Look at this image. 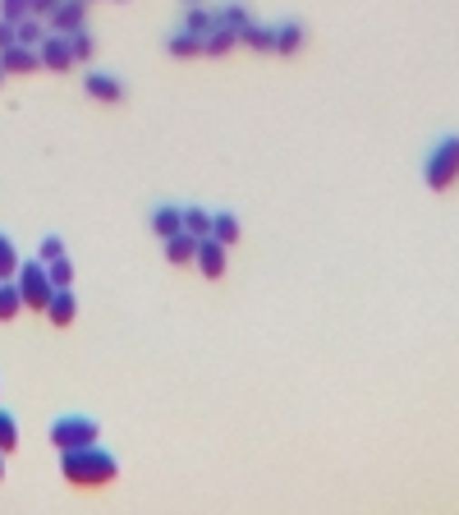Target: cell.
<instances>
[{
    "label": "cell",
    "mask_w": 459,
    "mask_h": 515,
    "mask_svg": "<svg viewBox=\"0 0 459 515\" xmlns=\"http://www.w3.org/2000/svg\"><path fill=\"white\" fill-rule=\"evenodd\" d=\"M60 474H64L73 488H106V483H115L120 461H115L111 451H102V441H97V447L60 451Z\"/></svg>",
    "instance_id": "1"
},
{
    "label": "cell",
    "mask_w": 459,
    "mask_h": 515,
    "mask_svg": "<svg viewBox=\"0 0 459 515\" xmlns=\"http://www.w3.org/2000/svg\"><path fill=\"white\" fill-rule=\"evenodd\" d=\"M423 180H427L432 193H445V189L459 184V134H445V138L432 147V153H427Z\"/></svg>",
    "instance_id": "2"
},
{
    "label": "cell",
    "mask_w": 459,
    "mask_h": 515,
    "mask_svg": "<svg viewBox=\"0 0 459 515\" xmlns=\"http://www.w3.org/2000/svg\"><path fill=\"white\" fill-rule=\"evenodd\" d=\"M102 441V423L93 414H60L51 423V447L55 451H79V447H97Z\"/></svg>",
    "instance_id": "3"
},
{
    "label": "cell",
    "mask_w": 459,
    "mask_h": 515,
    "mask_svg": "<svg viewBox=\"0 0 459 515\" xmlns=\"http://www.w3.org/2000/svg\"><path fill=\"white\" fill-rule=\"evenodd\" d=\"M15 281H19V294H24V309H28V313H46L51 294H55V285H51V276H46V262H42V258H28Z\"/></svg>",
    "instance_id": "4"
},
{
    "label": "cell",
    "mask_w": 459,
    "mask_h": 515,
    "mask_svg": "<svg viewBox=\"0 0 459 515\" xmlns=\"http://www.w3.org/2000/svg\"><path fill=\"white\" fill-rule=\"evenodd\" d=\"M46 28L51 33H79V28H88V0H60V5L46 15Z\"/></svg>",
    "instance_id": "5"
},
{
    "label": "cell",
    "mask_w": 459,
    "mask_h": 515,
    "mask_svg": "<svg viewBox=\"0 0 459 515\" xmlns=\"http://www.w3.org/2000/svg\"><path fill=\"white\" fill-rule=\"evenodd\" d=\"M83 93L93 102H102V106H120L124 102V84L115 79V74H106V69H88L83 74Z\"/></svg>",
    "instance_id": "6"
},
{
    "label": "cell",
    "mask_w": 459,
    "mask_h": 515,
    "mask_svg": "<svg viewBox=\"0 0 459 515\" xmlns=\"http://www.w3.org/2000/svg\"><path fill=\"white\" fill-rule=\"evenodd\" d=\"M193 267L207 276V281H220L225 276V267H230V249L220 244V240H198V258H193Z\"/></svg>",
    "instance_id": "7"
},
{
    "label": "cell",
    "mask_w": 459,
    "mask_h": 515,
    "mask_svg": "<svg viewBox=\"0 0 459 515\" xmlns=\"http://www.w3.org/2000/svg\"><path fill=\"white\" fill-rule=\"evenodd\" d=\"M37 55H42V69H51V74L73 69V51H69V37L64 33H46V42L37 46Z\"/></svg>",
    "instance_id": "8"
},
{
    "label": "cell",
    "mask_w": 459,
    "mask_h": 515,
    "mask_svg": "<svg viewBox=\"0 0 459 515\" xmlns=\"http://www.w3.org/2000/svg\"><path fill=\"white\" fill-rule=\"evenodd\" d=\"M42 318H46L51 327H73V318H79V300H73V285H64V290L51 294V304H46Z\"/></svg>",
    "instance_id": "9"
},
{
    "label": "cell",
    "mask_w": 459,
    "mask_h": 515,
    "mask_svg": "<svg viewBox=\"0 0 459 515\" xmlns=\"http://www.w3.org/2000/svg\"><path fill=\"white\" fill-rule=\"evenodd\" d=\"M0 69H5V74H37L42 69V55H37V46L15 42V46L0 51Z\"/></svg>",
    "instance_id": "10"
},
{
    "label": "cell",
    "mask_w": 459,
    "mask_h": 515,
    "mask_svg": "<svg viewBox=\"0 0 459 515\" xmlns=\"http://www.w3.org/2000/svg\"><path fill=\"white\" fill-rule=\"evenodd\" d=\"M175 231H184V207H175V203L151 207V235H157V240H171Z\"/></svg>",
    "instance_id": "11"
},
{
    "label": "cell",
    "mask_w": 459,
    "mask_h": 515,
    "mask_svg": "<svg viewBox=\"0 0 459 515\" xmlns=\"http://www.w3.org/2000/svg\"><path fill=\"white\" fill-rule=\"evenodd\" d=\"M271 28H276V51L271 55H298L303 42H308V33H303L298 19H285V24H271Z\"/></svg>",
    "instance_id": "12"
},
{
    "label": "cell",
    "mask_w": 459,
    "mask_h": 515,
    "mask_svg": "<svg viewBox=\"0 0 459 515\" xmlns=\"http://www.w3.org/2000/svg\"><path fill=\"white\" fill-rule=\"evenodd\" d=\"M166 244V262L171 267H189L193 258H198V235H189V231H175L171 240H161Z\"/></svg>",
    "instance_id": "13"
},
{
    "label": "cell",
    "mask_w": 459,
    "mask_h": 515,
    "mask_svg": "<svg viewBox=\"0 0 459 515\" xmlns=\"http://www.w3.org/2000/svg\"><path fill=\"white\" fill-rule=\"evenodd\" d=\"M211 240H220L225 249H235L239 240H244V226H239V216L235 212H211Z\"/></svg>",
    "instance_id": "14"
},
{
    "label": "cell",
    "mask_w": 459,
    "mask_h": 515,
    "mask_svg": "<svg viewBox=\"0 0 459 515\" xmlns=\"http://www.w3.org/2000/svg\"><path fill=\"white\" fill-rule=\"evenodd\" d=\"M180 28H189V33H198V37H207L211 28H220V5H189V15H184V24Z\"/></svg>",
    "instance_id": "15"
},
{
    "label": "cell",
    "mask_w": 459,
    "mask_h": 515,
    "mask_svg": "<svg viewBox=\"0 0 459 515\" xmlns=\"http://www.w3.org/2000/svg\"><path fill=\"white\" fill-rule=\"evenodd\" d=\"M239 46H253V51L271 55V51H276V28H271V24H258V19H253V24H249V28L239 33Z\"/></svg>",
    "instance_id": "16"
},
{
    "label": "cell",
    "mask_w": 459,
    "mask_h": 515,
    "mask_svg": "<svg viewBox=\"0 0 459 515\" xmlns=\"http://www.w3.org/2000/svg\"><path fill=\"white\" fill-rule=\"evenodd\" d=\"M166 51H171L175 60H198V55H202V37L189 33V28H180V33L166 37Z\"/></svg>",
    "instance_id": "17"
},
{
    "label": "cell",
    "mask_w": 459,
    "mask_h": 515,
    "mask_svg": "<svg viewBox=\"0 0 459 515\" xmlns=\"http://www.w3.org/2000/svg\"><path fill=\"white\" fill-rule=\"evenodd\" d=\"M239 46V37L235 33H230L225 24L220 28H211L207 37H202V55H211V60H220V55H230V51H235Z\"/></svg>",
    "instance_id": "18"
},
{
    "label": "cell",
    "mask_w": 459,
    "mask_h": 515,
    "mask_svg": "<svg viewBox=\"0 0 459 515\" xmlns=\"http://www.w3.org/2000/svg\"><path fill=\"white\" fill-rule=\"evenodd\" d=\"M46 33H51V28H46V19H42V15H24V19L15 24V37H19L24 46H42V42H46Z\"/></svg>",
    "instance_id": "19"
},
{
    "label": "cell",
    "mask_w": 459,
    "mask_h": 515,
    "mask_svg": "<svg viewBox=\"0 0 459 515\" xmlns=\"http://www.w3.org/2000/svg\"><path fill=\"white\" fill-rule=\"evenodd\" d=\"M24 313V294L19 281H0V322H15Z\"/></svg>",
    "instance_id": "20"
},
{
    "label": "cell",
    "mask_w": 459,
    "mask_h": 515,
    "mask_svg": "<svg viewBox=\"0 0 459 515\" xmlns=\"http://www.w3.org/2000/svg\"><path fill=\"white\" fill-rule=\"evenodd\" d=\"M19 267H24V253L15 249V240H10L5 231H0V281H15Z\"/></svg>",
    "instance_id": "21"
},
{
    "label": "cell",
    "mask_w": 459,
    "mask_h": 515,
    "mask_svg": "<svg viewBox=\"0 0 459 515\" xmlns=\"http://www.w3.org/2000/svg\"><path fill=\"white\" fill-rule=\"evenodd\" d=\"M220 24H225L230 33H235V37H239V33H244V28L253 24V15H249V10L239 5V0H225V5H220Z\"/></svg>",
    "instance_id": "22"
},
{
    "label": "cell",
    "mask_w": 459,
    "mask_h": 515,
    "mask_svg": "<svg viewBox=\"0 0 459 515\" xmlns=\"http://www.w3.org/2000/svg\"><path fill=\"white\" fill-rule=\"evenodd\" d=\"M69 51H73V64H88V60L97 55V42H93V33H88V28L69 33Z\"/></svg>",
    "instance_id": "23"
},
{
    "label": "cell",
    "mask_w": 459,
    "mask_h": 515,
    "mask_svg": "<svg viewBox=\"0 0 459 515\" xmlns=\"http://www.w3.org/2000/svg\"><path fill=\"white\" fill-rule=\"evenodd\" d=\"M184 231L198 235V240H207L211 235V212L207 207H184Z\"/></svg>",
    "instance_id": "24"
},
{
    "label": "cell",
    "mask_w": 459,
    "mask_h": 515,
    "mask_svg": "<svg viewBox=\"0 0 459 515\" xmlns=\"http://www.w3.org/2000/svg\"><path fill=\"white\" fill-rule=\"evenodd\" d=\"M15 447H19V419H15L10 410H0V451L10 456Z\"/></svg>",
    "instance_id": "25"
},
{
    "label": "cell",
    "mask_w": 459,
    "mask_h": 515,
    "mask_svg": "<svg viewBox=\"0 0 459 515\" xmlns=\"http://www.w3.org/2000/svg\"><path fill=\"white\" fill-rule=\"evenodd\" d=\"M46 276H51V285H55V290L73 285V262H69V253H60L55 262H46Z\"/></svg>",
    "instance_id": "26"
},
{
    "label": "cell",
    "mask_w": 459,
    "mask_h": 515,
    "mask_svg": "<svg viewBox=\"0 0 459 515\" xmlns=\"http://www.w3.org/2000/svg\"><path fill=\"white\" fill-rule=\"evenodd\" d=\"M24 15H33V0H0V19H10V24H19Z\"/></svg>",
    "instance_id": "27"
},
{
    "label": "cell",
    "mask_w": 459,
    "mask_h": 515,
    "mask_svg": "<svg viewBox=\"0 0 459 515\" xmlns=\"http://www.w3.org/2000/svg\"><path fill=\"white\" fill-rule=\"evenodd\" d=\"M60 253H64V240H60V235H46V240L37 244V258H42V262H55Z\"/></svg>",
    "instance_id": "28"
},
{
    "label": "cell",
    "mask_w": 459,
    "mask_h": 515,
    "mask_svg": "<svg viewBox=\"0 0 459 515\" xmlns=\"http://www.w3.org/2000/svg\"><path fill=\"white\" fill-rule=\"evenodd\" d=\"M19 37H15V24L10 19H0V51H5V46H15Z\"/></svg>",
    "instance_id": "29"
},
{
    "label": "cell",
    "mask_w": 459,
    "mask_h": 515,
    "mask_svg": "<svg viewBox=\"0 0 459 515\" xmlns=\"http://www.w3.org/2000/svg\"><path fill=\"white\" fill-rule=\"evenodd\" d=\"M55 5H60V0H33V15H42V19H46Z\"/></svg>",
    "instance_id": "30"
},
{
    "label": "cell",
    "mask_w": 459,
    "mask_h": 515,
    "mask_svg": "<svg viewBox=\"0 0 459 515\" xmlns=\"http://www.w3.org/2000/svg\"><path fill=\"white\" fill-rule=\"evenodd\" d=\"M0 479H5V451H0Z\"/></svg>",
    "instance_id": "31"
},
{
    "label": "cell",
    "mask_w": 459,
    "mask_h": 515,
    "mask_svg": "<svg viewBox=\"0 0 459 515\" xmlns=\"http://www.w3.org/2000/svg\"><path fill=\"white\" fill-rule=\"evenodd\" d=\"M0 84H5V69H0Z\"/></svg>",
    "instance_id": "32"
},
{
    "label": "cell",
    "mask_w": 459,
    "mask_h": 515,
    "mask_svg": "<svg viewBox=\"0 0 459 515\" xmlns=\"http://www.w3.org/2000/svg\"><path fill=\"white\" fill-rule=\"evenodd\" d=\"M189 5H198V0H189Z\"/></svg>",
    "instance_id": "33"
},
{
    "label": "cell",
    "mask_w": 459,
    "mask_h": 515,
    "mask_svg": "<svg viewBox=\"0 0 459 515\" xmlns=\"http://www.w3.org/2000/svg\"><path fill=\"white\" fill-rule=\"evenodd\" d=\"M88 5H93V0H88Z\"/></svg>",
    "instance_id": "34"
}]
</instances>
